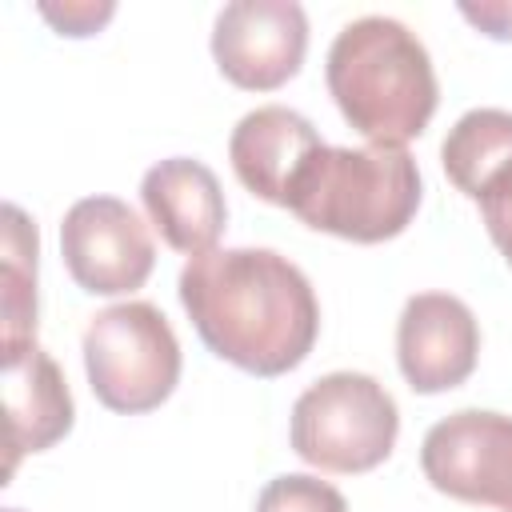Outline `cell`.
<instances>
[{
    "label": "cell",
    "instance_id": "obj_7",
    "mask_svg": "<svg viewBox=\"0 0 512 512\" xmlns=\"http://www.w3.org/2000/svg\"><path fill=\"white\" fill-rule=\"evenodd\" d=\"M60 252L72 280L92 296L136 292L156 264L144 220L116 196H84L64 212Z\"/></svg>",
    "mask_w": 512,
    "mask_h": 512
},
{
    "label": "cell",
    "instance_id": "obj_12",
    "mask_svg": "<svg viewBox=\"0 0 512 512\" xmlns=\"http://www.w3.org/2000/svg\"><path fill=\"white\" fill-rule=\"evenodd\" d=\"M4 412H8V472L24 452H44L72 428V392L60 364L40 348L4 360Z\"/></svg>",
    "mask_w": 512,
    "mask_h": 512
},
{
    "label": "cell",
    "instance_id": "obj_8",
    "mask_svg": "<svg viewBox=\"0 0 512 512\" xmlns=\"http://www.w3.org/2000/svg\"><path fill=\"white\" fill-rule=\"evenodd\" d=\"M308 48V16L296 0H232L212 24L216 68L248 92L288 84Z\"/></svg>",
    "mask_w": 512,
    "mask_h": 512
},
{
    "label": "cell",
    "instance_id": "obj_4",
    "mask_svg": "<svg viewBox=\"0 0 512 512\" xmlns=\"http://www.w3.org/2000/svg\"><path fill=\"white\" fill-rule=\"evenodd\" d=\"M392 392L364 372H328L292 404V452L324 472H372L396 448Z\"/></svg>",
    "mask_w": 512,
    "mask_h": 512
},
{
    "label": "cell",
    "instance_id": "obj_16",
    "mask_svg": "<svg viewBox=\"0 0 512 512\" xmlns=\"http://www.w3.org/2000/svg\"><path fill=\"white\" fill-rule=\"evenodd\" d=\"M476 204H480V216H484V228H488L492 244L512 264V160L500 172L488 176V184L480 188Z\"/></svg>",
    "mask_w": 512,
    "mask_h": 512
},
{
    "label": "cell",
    "instance_id": "obj_5",
    "mask_svg": "<svg viewBox=\"0 0 512 512\" xmlns=\"http://www.w3.org/2000/svg\"><path fill=\"white\" fill-rule=\"evenodd\" d=\"M84 368L104 408L136 416L172 396L180 380V344L156 304L124 300L88 320Z\"/></svg>",
    "mask_w": 512,
    "mask_h": 512
},
{
    "label": "cell",
    "instance_id": "obj_3",
    "mask_svg": "<svg viewBox=\"0 0 512 512\" xmlns=\"http://www.w3.org/2000/svg\"><path fill=\"white\" fill-rule=\"evenodd\" d=\"M420 208V168L404 148H336L324 144L300 172L288 212L308 228L352 244L400 236Z\"/></svg>",
    "mask_w": 512,
    "mask_h": 512
},
{
    "label": "cell",
    "instance_id": "obj_2",
    "mask_svg": "<svg viewBox=\"0 0 512 512\" xmlns=\"http://www.w3.org/2000/svg\"><path fill=\"white\" fill-rule=\"evenodd\" d=\"M328 92L340 116L384 148L416 140L436 112V72L424 40L392 16L344 24L328 48Z\"/></svg>",
    "mask_w": 512,
    "mask_h": 512
},
{
    "label": "cell",
    "instance_id": "obj_15",
    "mask_svg": "<svg viewBox=\"0 0 512 512\" xmlns=\"http://www.w3.org/2000/svg\"><path fill=\"white\" fill-rule=\"evenodd\" d=\"M256 512H348V504L328 480L308 472H288L260 488Z\"/></svg>",
    "mask_w": 512,
    "mask_h": 512
},
{
    "label": "cell",
    "instance_id": "obj_11",
    "mask_svg": "<svg viewBox=\"0 0 512 512\" xmlns=\"http://www.w3.org/2000/svg\"><path fill=\"white\" fill-rule=\"evenodd\" d=\"M140 200L164 244L188 256L212 252L228 224V204L216 172L192 156H168L152 164L140 180Z\"/></svg>",
    "mask_w": 512,
    "mask_h": 512
},
{
    "label": "cell",
    "instance_id": "obj_9",
    "mask_svg": "<svg viewBox=\"0 0 512 512\" xmlns=\"http://www.w3.org/2000/svg\"><path fill=\"white\" fill-rule=\"evenodd\" d=\"M480 356V328L464 300L448 292H420L404 304L396 324V360L412 392L436 396L464 384Z\"/></svg>",
    "mask_w": 512,
    "mask_h": 512
},
{
    "label": "cell",
    "instance_id": "obj_10",
    "mask_svg": "<svg viewBox=\"0 0 512 512\" xmlns=\"http://www.w3.org/2000/svg\"><path fill=\"white\" fill-rule=\"evenodd\" d=\"M320 148H324V140L308 116H300L284 104H264V108L240 116V124L232 128L228 160H232L236 180L252 196H260L276 208H288V196H292L300 172L308 168V160Z\"/></svg>",
    "mask_w": 512,
    "mask_h": 512
},
{
    "label": "cell",
    "instance_id": "obj_14",
    "mask_svg": "<svg viewBox=\"0 0 512 512\" xmlns=\"http://www.w3.org/2000/svg\"><path fill=\"white\" fill-rule=\"evenodd\" d=\"M36 344V224L4 204V360Z\"/></svg>",
    "mask_w": 512,
    "mask_h": 512
},
{
    "label": "cell",
    "instance_id": "obj_17",
    "mask_svg": "<svg viewBox=\"0 0 512 512\" xmlns=\"http://www.w3.org/2000/svg\"><path fill=\"white\" fill-rule=\"evenodd\" d=\"M40 12H44L64 36H92V32L112 16V4H64V12L52 8V4H44Z\"/></svg>",
    "mask_w": 512,
    "mask_h": 512
},
{
    "label": "cell",
    "instance_id": "obj_13",
    "mask_svg": "<svg viewBox=\"0 0 512 512\" xmlns=\"http://www.w3.org/2000/svg\"><path fill=\"white\" fill-rule=\"evenodd\" d=\"M508 160H512V112L504 108L464 112L440 144V164L468 200H476L488 176L500 172Z\"/></svg>",
    "mask_w": 512,
    "mask_h": 512
},
{
    "label": "cell",
    "instance_id": "obj_6",
    "mask_svg": "<svg viewBox=\"0 0 512 512\" xmlns=\"http://www.w3.org/2000/svg\"><path fill=\"white\" fill-rule=\"evenodd\" d=\"M420 468L452 500L512 512V416L460 408L436 420L420 444Z\"/></svg>",
    "mask_w": 512,
    "mask_h": 512
},
{
    "label": "cell",
    "instance_id": "obj_18",
    "mask_svg": "<svg viewBox=\"0 0 512 512\" xmlns=\"http://www.w3.org/2000/svg\"><path fill=\"white\" fill-rule=\"evenodd\" d=\"M464 16L472 24H480L488 36L496 40H512V8L508 4H480V8H464Z\"/></svg>",
    "mask_w": 512,
    "mask_h": 512
},
{
    "label": "cell",
    "instance_id": "obj_19",
    "mask_svg": "<svg viewBox=\"0 0 512 512\" xmlns=\"http://www.w3.org/2000/svg\"><path fill=\"white\" fill-rule=\"evenodd\" d=\"M8 512H20V508H8Z\"/></svg>",
    "mask_w": 512,
    "mask_h": 512
},
{
    "label": "cell",
    "instance_id": "obj_1",
    "mask_svg": "<svg viewBox=\"0 0 512 512\" xmlns=\"http://www.w3.org/2000/svg\"><path fill=\"white\" fill-rule=\"evenodd\" d=\"M180 304L208 352L252 372L300 368L320 332L308 276L272 248H212L180 268Z\"/></svg>",
    "mask_w": 512,
    "mask_h": 512
}]
</instances>
